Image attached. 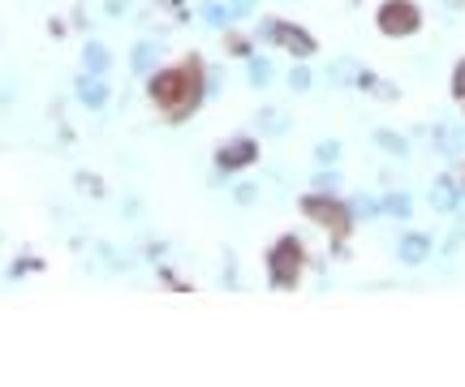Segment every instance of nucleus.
<instances>
[{"label":"nucleus","mask_w":465,"mask_h":387,"mask_svg":"<svg viewBox=\"0 0 465 387\" xmlns=\"http://www.w3.org/2000/svg\"><path fill=\"white\" fill-rule=\"evenodd\" d=\"M276 35H280V44H285V48L302 52V56H306V52L315 48V39H311L306 30H297V26H276Z\"/></svg>","instance_id":"nucleus-5"},{"label":"nucleus","mask_w":465,"mask_h":387,"mask_svg":"<svg viewBox=\"0 0 465 387\" xmlns=\"http://www.w3.org/2000/svg\"><path fill=\"white\" fill-rule=\"evenodd\" d=\"M254 160V143H237V146H224L220 151V164L224 169H242Z\"/></svg>","instance_id":"nucleus-6"},{"label":"nucleus","mask_w":465,"mask_h":387,"mask_svg":"<svg viewBox=\"0 0 465 387\" xmlns=\"http://www.w3.org/2000/svg\"><path fill=\"white\" fill-rule=\"evenodd\" d=\"M181 91H186V78H181V73H160V78L151 82V95H155V103H164V108H181V103H186Z\"/></svg>","instance_id":"nucleus-3"},{"label":"nucleus","mask_w":465,"mask_h":387,"mask_svg":"<svg viewBox=\"0 0 465 387\" xmlns=\"http://www.w3.org/2000/svg\"><path fill=\"white\" fill-rule=\"evenodd\" d=\"M82 99H87L91 108H99V103H104V86H99V82H82Z\"/></svg>","instance_id":"nucleus-8"},{"label":"nucleus","mask_w":465,"mask_h":387,"mask_svg":"<svg viewBox=\"0 0 465 387\" xmlns=\"http://www.w3.org/2000/svg\"><path fill=\"white\" fill-rule=\"evenodd\" d=\"M271 276H276V284H294L297 276H302V245L297 242H280L271 250Z\"/></svg>","instance_id":"nucleus-1"},{"label":"nucleus","mask_w":465,"mask_h":387,"mask_svg":"<svg viewBox=\"0 0 465 387\" xmlns=\"http://www.w3.org/2000/svg\"><path fill=\"white\" fill-rule=\"evenodd\" d=\"M87 61H91V70H104V65H108V56L99 48H87Z\"/></svg>","instance_id":"nucleus-9"},{"label":"nucleus","mask_w":465,"mask_h":387,"mask_svg":"<svg viewBox=\"0 0 465 387\" xmlns=\"http://www.w3.org/2000/svg\"><path fill=\"white\" fill-rule=\"evenodd\" d=\"M306 216L319 219V224H328V228H336V233L345 228V211L336 202H328V198H306Z\"/></svg>","instance_id":"nucleus-4"},{"label":"nucleus","mask_w":465,"mask_h":387,"mask_svg":"<svg viewBox=\"0 0 465 387\" xmlns=\"http://www.w3.org/2000/svg\"><path fill=\"white\" fill-rule=\"evenodd\" d=\"M388 211H396V216H405V211H410V198H388Z\"/></svg>","instance_id":"nucleus-10"},{"label":"nucleus","mask_w":465,"mask_h":387,"mask_svg":"<svg viewBox=\"0 0 465 387\" xmlns=\"http://www.w3.org/2000/svg\"><path fill=\"white\" fill-rule=\"evenodd\" d=\"M414 26H418V9L405 4V0H388V4L379 9V30H384V35H410Z\"/></svg>","instance_id":"nucleus-2"},{"label":"nucleus","mask_w":465,"mask_h":387,"mask_svg":"<svg viewBox=\"0 0 465 387\" xmlns=\"http://www.w3.org/2000/svg\"><path fill=\"white\" fill-rule=\"evenodd\" d=\"M250 73H254V82H263V78H268V65H263V61H254V65H250Z\"/></svg>","instance_id":"nucleus-12"},{"label":"nucleus","mask_w":465,"mask_h":387,"mask_svg":"<svg viewBox=\"0 0 465 387\" xmlns=\"http://www.w3.org/2000/svg\"><path fill=\"white\" fill-rule=\"evenodd\" d=\"M401 259H410V263L427 259V237H410V242L401 245Z\"/></svg>","instance_id":"nucleus-7"},{"label":"nucleus","mask_w":465,"mask_h":387,"mask_svg":"<svg viewBox=\"0 0 465 387\" xmlns=\"http://www.w3.org/2000/svg\"><path fill=\"white\" fill-rule=\"evenodd\" d=\"M453 86H457V95H465V61L457 65V78H453Z\"/></svg>","instance_id":"nucleus-11"}]
</instances>
